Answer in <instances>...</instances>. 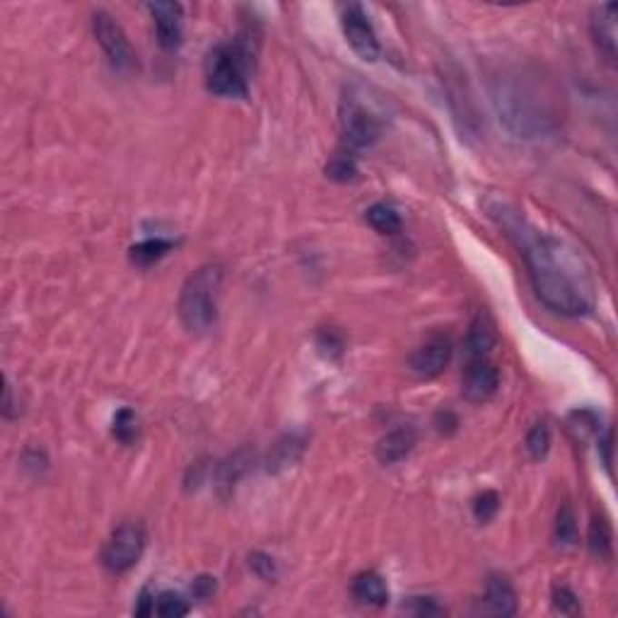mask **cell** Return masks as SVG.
<instances>
[{
	"label": "cell",
	"instance_id": "cell-1",
	"mask_svg": "<svg viewBox=\"0 0 618 618\" xmlns=\"http://www.w3.org/2000/svg\"><path fill=\"white\" fill-rule=\"evenodd\" d=\"M517 234L534 293L548 309L563 316H583L594 304V285L584 261L561 239L534 232Z\"/></svg>",
	"mask_w": 618,
	"mask_h": 618
},
{
	"label": "cell",
	"instance_id": "cell-2",
	"mask_svg": "<svg viewBox=\"0 0 618 618\" xmlns=\"http://www.w3.org/2000/svg\"><path fill=\"white\" fill-rule=\"evenodd\" d=\"M254 58H256V42L252 32H242L234 42L215 46L205 64L208 90L220 97H246V83H249V73L254 71Z\"/></svg>",
	"mask_w": 618,
	"mask_h": 618
},
{
	"label": "cell",
	"instance_id": "cell-3",
	"mask_svg": "<svg viewBox=\"0 0 618 618\" xmlns=\"http://www.w3.org/2000/svg\"><path fill=\"white\" fill-rule=\"evenodd\" d=\"M223 268L215 264L201 266L184 283L179 295V316L191 334H205L218 322V293Z\"/></svg>",
	"mask_w": 618,
	"mask_h": 618
},
{
	"label": "cell",
	"instance_id": "cell-4",
	"mask_svg": "<svg viewBox=\"0 0 618 618\" xmlns=\"http://www.w3.org/2000/svg\"><path fill=\"white\" fill-rule=\"evenodd\" d=\"M495 106H498L500 119L520 135H534L546 131L551 121L548 106L543 99L536 97V90L529 83H520L517 77H500L498 90H495Z\"/></svg>",
	"mask_w": 618,
	"mask_h": 618
},
{
	"label": "cell",
	"instance_id": "cell-5",
	"mask_svg": "<svg viewBox=\"0 0 618 618\" xmlns=\"http://www.w3.org/2000/svg\"><path fill=\"white\" fill-rule=\"evenodd\" d=\"M143 548H145V532L141 524H121L102 551V563L109 573H126L138 563Z\"/></svg>",
	"mask_w": 618,
	"mask_h": 618
},
{
	"label": "cell",
	"instance_id": "cell-6",
	"mask_svg": "<svg viewBox=\"0 0 618 618\" xmlns=\"http://www.w3.org/2000/svg\"><path fill=\"white\" fill-rule=\"evenodd\" d=\"M92 29H95V36H97L99 46L105 49L109 64L121 73L134 71L135 54L119 22L114 20L109 13H105V10H97L92 15Z\"/></svg>",
	"mask_w": 618,
	"mask_h": 618
},
{
	"label": "cell",
	"instance_id": "cell-7",
	"mask_svg": "<svg viewBox=\"0 0 618 618\" xmlns=\"http://www.w3.org/2000/svg\"><path fill=\"white\" fill-rule=\"evenodd\" d=\"M341 126L351 145L355 148H367L373 145L382 134L380 119L374 116L367 106H363L358 99L345 97L341 102Z\"/></svg>",
	"mask_w": 618,
	"mask_h": 618
},
{
	"label": "cell",
	"instance_id": "cell-8",
	"mask_svg": "<svg viewBox=\"0 0 618 618\" xmlns=\"http://www.w3.org/2000/svg\"><path fill=\"white\" fill-rule=\"evenodd\" d=\"M500 386V373L495 363L488 355H476L466 360L462 374V392L464 396L473 404H483L493 399Z\"/></svg>",
	"mask_w": 618,
	"mask_h": 618
},
{
	"label": "cell",
	"instance_id": "cell-9",
	"mask_svg": "<svg viewBox=\"0 0 618 618\" xmlns=\"http://www.w3.org/2000/svg\"><path fill=\"white\" fill-rule=\"evenodd\" d=\"M344 35L351 44V49L358 54L363 61H377L380 56V42L374 35L373 25L367 20L360 5H351L344 13Z\"/></svg>",
	"mask_w": 618,
	"mask_h": 618
},
{
	"label": "cell",
	"instance_id": "cell-10",
	"mask_svg": "<svg viewBox=\"0 0 618 618\" xmlns=\"http://www.w3.org/2000/svg\"><path fill=\"white\" fill-rule=\"evenodd\" d=\"M452 358V341L447 336L428 338L421 348H415L414 355L408 358L411 373L418 374L421 380H433L443 373Z\"/></svg>",
	"mask_w": 618,
	"mask_h": 618
},
{
	"label": "cell",
	"instance_id": "cell-11",
	"mask_svg": "<svg viewBox=\"0 0 618 618\" xmlns=\"http://www.w3.org/2000/svg\"><path fill=\"white\" fill-rule=\"evenodd\" d=\"M150 15L157 29V42L164 51L179 49L182 44V5L179 3H150Z\"/></svg>",
	"mask_w": 618,
	"mask_h": 618
},
{
	"label": "cell",
	"instance_id": "cell-12",
	"mask_svg": "<svg viewBox=\"0 0 618 618\" xmlns=\"http://www.w3.org/2000/svg\"><path fill=\"white\" fill-rule=\"evenodd\" d=\"M517 612V594H514L513 584L507 583L505 577L493 575L485 584L483 599L478 602L476 613L483 616H513Z\"/></svg>",
	"mask_w": 618,
	"mask_h": 618
},
{
	"label": "cell",
	"instance_id": "cell-13",
	"mask_svg": "<svg viewBox=\"0 0 618 618\" xmlns=\"http://www.w3.org/2000/svg\"><path fill=\"white\" fill-rule=\"evenodd\" d=\"M616 10L618 7L613 3H606L592 15V35L609 64L616 61Z\"/></svg>",
	"mask_w": 618,
	"mask_h": 618
},
{
	"label": "cell",
	"instance_id": "cell-14",
	"mask_svg": "<svg viewBox=\"0 0 618 618\" xmlns=\"http://www.w3.org/2000/svg\"><path fill=\"white\" fill-rule=\"evenodd\" d=\"M415 444V430L404 425V428H396L392 433H386L384 437L377 444V457L384 464H396L399 459H404L408 452L414 450Z\"/></svg>",
	"mask_w": 618,
	"mask_h": 618
},
{
	"label": "cell",
	"instance_id": "cell-15",
	"mask_svg": "<svg viewBox=\"0 0 618 618\" xmlns=\"http://www.w3.org/2000/svg\"><path fill=\"white\" fill-rule=\"evenodd\" d=\"M353 597L358 599L360 604L367 606H384L386 599H389V590H386V583L382 580V575L367 570V573H360L355 575L351 584Z\"/></svg>",
	"mask_w": 618,
	"mask_h": 618
},
{
	"label": "cell",
	"instance_id": "cell-16",
	"mask_svg": "<svg viewBox=\"0 0 618 618\" xmlns=\"http://www.w3.org/2000/svg\"><path fill=\"white\" fill-rule=\"evenodd\" d=\"M493 345H495V326L488 319V314L478 312L476 319L471 322L469 334H466V358L491 355Z\"/></svg>",
	"mask_w": 618,
	"mask_h": 618
},
{
	"label": "cell",
	"instance_id": "cell-17",
	"mask_svg": "<svg viewBox=\"0 0 618 618\" xmlns=\"http://www.w3.org/2000/svg\"><path fill=\"white\" fill-rule=\"evenodd\" d=\"M587 543H590V551L597 555L599 561H609L613 553V536H612V527H609V522L594 517L590 524V536H587Z\"/></svg>",
	"mask_w": 618,
	"mask_h": 618
},
{
	"label": "cell",
	"instance_id": "cell-18",
	"mask_svg": "<svg viewBox=\"0 0 618 618\" xmlns=\"http://www.w3.org/2000/svg\"><path fill=\"white\" fill-rule=\"evenodd\" d=\"M367 223L374 227L382 234H396L401 230V218L399 213L394 211L392 205L377 204L367 211Z\"/></svg>",
	"mask_w": 618,
	"mask_h": 618
},
{
	"label": "cell",
	"instance_id": "cell-19",
	"mask_svg": "<svg viewBox=\"0 0 618 618\" xmlns=\"http://www.w3.org/2000/svg\"><path fill=\"white\" fill-rule=\"evenodd\" d=\"M172 246L174 244H172L169 239H148V242H143V244L131 249V259H134L135 264H141V266H150V264H154L157 259H162Z\"/></svg>",
	"mask_w": 618,
	"mask_h": 618
},
{
	"label": "cell",
	"instance_id": "cell-20",
	"mask_svg": "<svg viewBox=\"0 0 618 618\" xmlns=\"http://www.w3.org/2000/svg\"><path fill=\"white\" fill-rule=\"evenodd\" d=\"M138 415L131 408H121L119 414L114 415V437L124 444H131L138 437Z\"/></svg>",
	"mask_w": 618,
	"mask_h": 618
},
{
	"label": "cell",
	"instance_id": "cell-21",
	"mask_svg": "<svg viewBox=\"0 0 618 618\" xmlns=\"http://www.w3.org/2000/svg\"><path fill=\"white\" fill-rule=\"evenodd\" d=\"M548 450H551V428H548L546 421H541V423H536L534 428L529 430L527 452H529V457L539 462V459L546 457Z\"/></svg>",
	"mask_w": 618,
	"mask_h": 618
},
{
	"label": "cell",
	"instance_id": "cell-22",
	"mask_svg": "<svg viewBox=\"0 0 618 618\" xmlns=\"http://www.w3.org/2000/svg\"><path fill=\"white\" fill-rule=\"evenodd\" d=\"M555 539L563 546H573L577 541V520L573 507L563 505L558 510V520H555Z\"/></svg>",
	"mask_w": 618,
	"mask_h": 618
},
{
	"label": "cell",
	"instance_id": "cell-23",
	"mask_svg": "<svg viewBox=\"0 0 618 618\" xmlns=\"http://www.w3.org/2000/svg\"><path fill=\"white\" fill-rule=\"evenodd\" d=\"M154 613L162 618H179L189 613V604L184 602L179 594L174 592H164L157 597V604H154Z\"/></svg>",
	"mask_w": 618,
	"mask_h": 618
},
{
	"label": "cell",
	"instance_id": "cell-24",
	"mask_svg": "<svg viewBox=\"0 0 618 618\" xmlns=\"http://www.w3.org/2000/svg\"><path fill=\"white\" fill-rule=\"evenodd\" d=\"M326 174H329L331 179H336V182H351V179H355V174H358V167H355V162H353L351 157L338 154V157L331 160L329 167H326Z\"/></svg>",
	"mask_w": 618,
	"mask_h": 618
},
{
	"label": "cell",
	"instance_id": "cell-25",
	"mask_svg": "<svg viewBox=\"0 0 618 618\" xmlns=\"http://www.w3.org/2000/svg\"><path fill=\"white\" fill-rule=\"evenodd\" d=\"M498 507H500L498 493L485 491L483 495H478L476 503H473V514H476L478 522H488V520H493V517H495Z\"/></svg>",
	"mask_w": 618,
	"mask_h": 618
},
{
	"label": "cell",
	"instance_id": "cell-26",
	"mask_svg": "<svg viewBox=\"0 0 618 618\" xmlns=\"http://www.w3.org/2000/svg\"><path fill=\"white\" fill-rule=\"evenodd\" d=\"M553 604L561 613H577L580 612V599L568 590V587H555Z\"/></svg>",
	"mask_w": 618,
	"mask_h": 618
},
{
	"label": "cell",
	"instance_id": "cell-27",
	"mask_svg": "<svg viewBox=\"0 0 618 618\" xmlns=\"http://www.w3.org/2000/svg\"><path fill=\"white\" fill-rule=\"evenodd\" d=\"M599 450L604 454V466L606 471L612 473V464H613V433L609 430L604 435V440H599Z\"/></svg>",
	"mask_w": 618,
	"mask_h": 618
},
{
	"label": "cell",
	"instance_id": "cell-28",
	"mask_svg": "<svg viewBox=\"0 0 618 618\" xmlns=\"http://www.w3.org/2000/svg\"><path fill=\"white\" fill-rule=\"evenodd\" d=\"M252 565L259 570L264 577L274 575V558H266V555H254Z\"/></svg>",
	"mask_w": 618,
	"mask_h": 618
},
{
	"label": "cell",
	"instance_id": "cell-29",
	"mask_svg": "<svg viewBox=\"0 0 618 618\" xmlns=\"http://www.w3.org/2000/svg\"><path fill=\"white\" fill-rule=\"evenodd\" d=\"M213 590H215V583H213V577H198L196 584H194V592H196V597L205 599L208 594H213Z\"/></svg>",
	"mask_w": 618,
	"mask_h": 618
}]
</instances>
